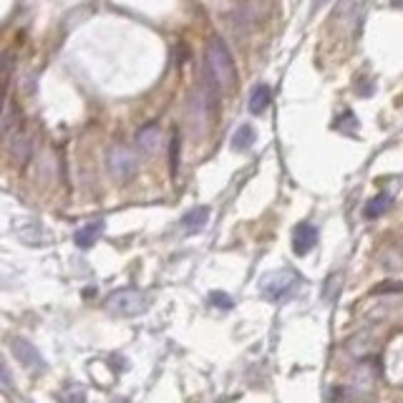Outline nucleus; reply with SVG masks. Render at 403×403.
<instances>
[{"label":"nucleus","instance_id":"nucleus-1","mask_svg":"<svg viewBox=\"0 0 403 403\" xmlns=\"http://www.w3.org/2000/svg\"><path fill=\"white\" fill-rule=\"evenodd\" d=\"M303 288V277L300 272H295L293 267H282V270L267 272L259 280V295L270 303H288Z\"/></svg>","mask_w":403,"mask_h":403},{"label":"nucleus","instance_id":"nucleus-2","mask_svg":"<svg viewBox=\"0 0 403 403\" xmlns=\"http://www.w3.org/2000/svg\"><path fill=\"white\" fill-rule=\"evenodd\" d=\"M212 74V78L217 81V86L225 91L232 88L237 81V71H235V61H232V53L227 48V43L222 38H212L207 48V64H204Z\"/></svg>","mask_w":403,"mask_h":403},{"label":"nucleus","instance_id":"nucleus-3","mask_svg":"<svg viewBox=\"0 0 403 403\" xmlns=\"http://www.w3.org/2000/svg\"><path fill=\"white\" fill-rule=\"evenodd\" d=\"M106 308H109L114 315H121V317H134V315H141L146 313L149 308V298H146L141 290H116L114 295H109L106 300Z\"/></svg>","mask_w":403,"mask_h":403},{"label":"nucleus","instance_id":"nucleus-4","mask_svg":"<svg viewBox=\"0 0 403 403\" xmlns=\"http://www.w3.org/2000/svg\"><path fill=\"white\" fill-rule=\"evenodd\" d=\"M106 161H109V172L116 182H129L136 174V154L124 144L111 146Z\"/></svg>","mask_w":403,"mask_h":403},{"label":"nucleus","instance_id":"nucleus-5","mask_svg":"<svg viewBox=\"0 0 403 403\" xmlns=\"http://www.w3.org/2000/svg\"><path fill=\"white\" fill-rule=\"evenodd\" d=\"M13 356L23 363L25 368L35 370V373H38V370H46V361H43V356H40L38 348H35L30 340H25V338L13 340Z\"/></svg>","mask_w":403,"mask_h":403},{"label":"nucleus","instance_id":"nucleus-6","mask_svg":"<svg viewBox=\"0 0 403 403\" xmlns=\"http://www.w3.org/2000/svg\"><path fill=\"white\" fill-rule=\"evenodd\" d=\"M317 237H320L317 235V227H313L310 222H300L293 230V252L298 255V257L308 255L317 245Z\"/></svg>","mask_w":403,"mask_h":403},{"label":"nucleus","instance_id":"nucleus-7","mask_svg":"<svg viewBox=\"0 0 403 403\" xmlns=\"http://www.w3.org/2000/svg\"><path fill=\"white\" fill-rule=\"evenodd\" d=\"M136 146H139V151H141V154H146V156L156 154V151H159V146H161V129H159V124H146V127L139 129Z\"/></svg>","mask_w":403,"mask_h":403},{"label":"nucleus","instance_id":"nucleus-8","mask_svg":"<svg viewBox=\"0 0 403 403\" xmlns=\"http://www.w3.org/2000/svg\"><path fill=\"white\" fill-rule=\"evenodd\" d=\"M104 222L101 219H96V222H88L86 227H81L78 232H76V237H74V242H76V247H81V250H91L93 245H96V240L101 235H104Z\"/></svg>","mask_w":403,"mask_h":403},{"label":"nucleus","instance_id":"nucleus-9","mask_svg":"<svg viewBox=\"0 0 403 403\" xmlns=\"http://www.w3.org/2000/svg\"><path fill=\"white\" fill-rule=\"evenodd\" d=\"M270 98H272V91L267 83H257V86L250 91V111L252 114H262V111L270 106Z\"/></svg>","mask_w":403,"mask_h":403},{"label":"nucleus","instance_id":"nucleus-10","mask_svg":"<svg viewBox=\"0 0 403 403\" xmlns=\"http://www.w3.org/2000/svg\"><path fill=\"white\" fill-rule=\"evenodd\" d=\"M391 204H393V197L386 194V192H380V194H375L373 199L366 204L363 214H366V219H378L380 214H386L388 209H391Z\"/></svg>","mask_w":403,"mask_h":403},{"label":"nucleus","instance_id":"nucleus-11","mask_svg":"<svg viewBox=\"0 0 403 403\" xmlns=\"http://www.w3.org/2000/svg\"><path fill=\"white\" fill-rule=\"evenodd\" d=\"M255 141H257V132H255V127L252 124H242V127L235 132V136H232V149L247 151Z\"/></svg>","mask_w":403,"mask_h":403},{"label":"nucleus","instance_id":"nucleus-12","mask_svg":"<svg viewBox=\"0 0 403 403\" xmlns=\"http://www.w3.org/2000/svg\"><path fill=\"white\" fill-rule=\"evenodd\" d=\"M207 219H209V207H194L182 217V227L187 232H199L202 227L207 225Z\"/></svg>","mask_w":403,"mask_h":403},{"label":"nucleus","instance_id":"nucleus-13","mask_svg":"<svg viewBox=\"0 0 403 403\" xmlns=\"http://www.w3.org/2000/svg\"><path fill=\"white\" fill-rule=\"evenodd\" d=\"M373 380H375V370L370 368L368 363H363L356 373V388L358 391H368V388L373 386Z\"/></svg>","mask_w":403,"mask_h":403},{"label":"nucleus","instance_id":"nucleus-14","mask_svg":"<svg viewBox=\"0 0 403 403\" xmlns=\"http://www.w3.org/2000/svg\"><path fill=\"white\" fill-rule=\"evenodd\" d=\"M343 13H348V18H346V23H348V25L356 23L358 18L363 16V0H346V3L340 6V13H338V16H343Z\"/></svg>","mask_w":403,"mask_h":403},{"label":"nucleus","instance_id":"nucleus-15","mask_svg":"<svg viewBox=\"0 0 403 403\" xmlns=\"http://www.w3.org/2000/svg\"><path fill=\"white\" fill-rule=\"evenodd\" d=\"M209 303H212L214 308H219V310H232V308H235V300L227 293H219V290L209 293Z\"/></svg>","mask_w":403,"mask_h":403},{"label":"nucleus","instance_id":"nucleus-16","mask_svg":"<svg viewBox=\"0 0 403 403\" xmlns=\"http://www.w3.org/2000/svg\"><path fill=\"white\" fill-rule=\"evenodd\" d=\"M83 386H69L64 393H61V401L64 403H83Z\"/></svg>","mask_w":403,"mask_h":403},{"label":"nucleus","instance_id":"nucleus-17","mask_svg":"<svg viewBox=\"0 0 403 403\" xmlns=\"http://www.w3.org/2000/svg\"><path fill=\"white\" fill-rule=\"evenodd\" d=\"M383 293H403V282H380L373 288V295H383Z\"/></svg>","mask_w":403,"mask_h":403},{"label":"nucleus","instance_id":"nucleus-18","mask_svg":"<svg viewBox=\"0 0 403 403\" xmlns=\"http://www.w3.org/2000/svg\"><path fill=\"white\" fill-rule=\"evenodd\" d=\"M179 169V134L174 132L172 136V174H177Z\"/></svg>","mask_w":403,"mask_h":403},{"label":"nucleus","instance_id":"nucleus-19","mask_svg":"<svg viewBox=\"0 0 403 403\" xmlns=\"http://www.w3.org/2000/svg\"><path fill=\"white\" fill-rule=\"evenodd\" d=\"M11 386H13L11 375H8V370L0 366V388H3V391H11Z\"/></svg>","mask_w":403,"mask_h":403},{"label":"nucleus","instance_id":"nucleus-20","mask_svg":"<svg viewBox=\"0 0 403 403\" xmlns=\"http://www.w3.org/2000/svg\"><path fill=\"white\" fill-rule=\"evenodd\" d=\"M325 3H328V0H313V8H315V11H317V8H322V6H325Z\"/></svg>","mask_w":403,"mask_h":403},{"label":"nucleus","instance_id":"nucleus-21","mask_svg":"<svg viewBox=\"0 0 403 403\" xmlns=\"http://www.w3.org/2000/svg\"><path fill=\"white\" fill-rule=\"evenodd\" d=\"M3 104H6V91L0 88V111H3Z\"/></svg>","mask_w":403,"mask_h":403}]
</instances>
